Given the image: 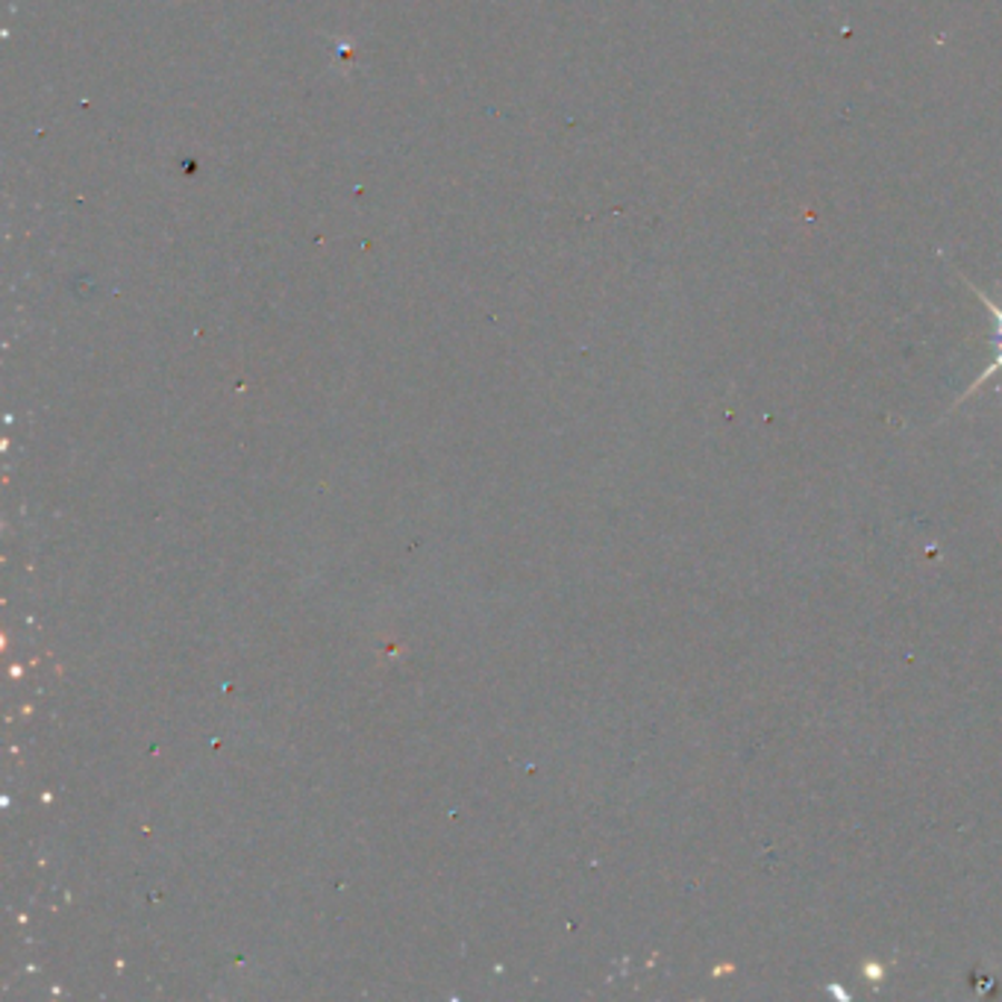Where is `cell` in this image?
<instances>
[{"instance_id":"obj_1","label":"cell","mask_w":1002,"mask_h":1002,"mask_svg":"<svg viewBox=\"0 0 1002 1002\" xmlns=\"http://www.w3.org/2000/svg\"><path fill=\"white\" fill-rule=\"evenodd\" d=\"M964 283H967V280H964ZM967 285H970V291H973V294H976V298L982 300V303H985V309H988V312H991V321H994V332H991V348H994V359H991V364H988L985 371L979 373L976 380H973V386H970L967 391H964V395L959 397V400H955V406L964 403L967 397L976 395V388L985 386V382L991 380V377L1002 373V307H996L994 300L988 298L985 291H979L973 283H967Z\"/></svg>"}]
</instances>
